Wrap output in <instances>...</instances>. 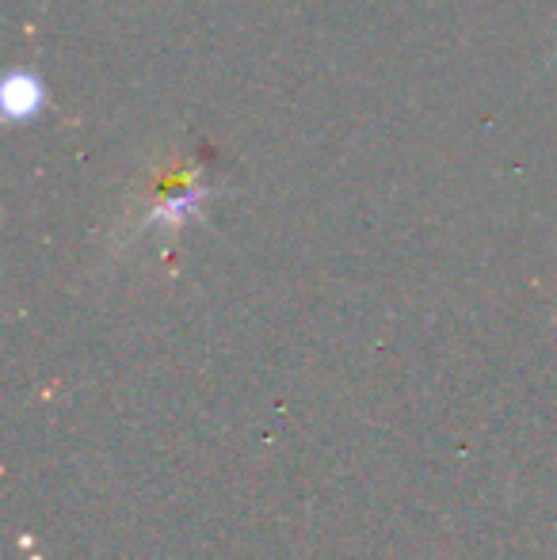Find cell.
<instances>
[{
	"instance_id": "cell-2",
	"label": "cell",
	"mask_w": 557,
	"mask_h": 560,
	"mask_svg": "<svg viewBox=\"0 0 557 560\" xmlns=\"http://www.w3.org/2000/svg\"><path fill=\"white\" fill-rule=\"evenodd\" d=\"M0 104H4V115L12 122H23V118H35L46 104L43 81L35 73H12L4 81V92H0Z\"/></svg>"
},
{
	"instance_id": "cell-1",
	"label": "cell",
	"mask_w": 557,
	"mask_h": 560,
	"mask_svg": "<svg viewBox=\"0 0 557 560\" xmlns=\"http://www.w3.org/2000/svg\"><path fill=\"white\" fill-rule=\"evenodd\" d=\"M202 199H207L202 168L199 164H179L153 184L146 207H141V229H172L176 233L179 225L199 214Z\"/></svg>"
}]
</instances>
